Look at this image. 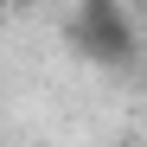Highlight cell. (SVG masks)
Masks as SVG:
<instances>
[{"instance_id":"6da1fadb","label":"cell","mask_w":147,"mask_h":147,"mask_svg":"<svg viewBox=\"0 0 147 147\" xmlns=\"http://www.w3.org/2000/svg\"><path fill=\"white\" fill-rule=\"evenodd\" d=\"M77 38L90 45L96 58H128V51H134V45H128V13H121V7H109V0L77 13Z\"/></svg>"}]
</instances>
